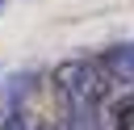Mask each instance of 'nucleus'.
Listing matches in <instances>:
<instances>
[{
	"instance_id": "obj_1",
	"label": "nucleus",
	"mask_w": 134,
	"mask_h": 130,
	"mask_svg": "<svg viewBox=\"0 0 134 130\" xmlns=\"http://www.w3.org/2000/svg\"><path fill=\"white\" fill-rule=\"evenodd\" d=\"M50 84H54V96L67 113H88V109H100L113 92V80L100 63H84V59H71V63H59L50 71Z\"/></svg>"
},
{
	"instance_id": "obj_3",
	"label": "nucleus",
	"mask_w": 134,
	"mask_h": 130,
	"mask_svg": "<svg viewBox=\"0 0 134 130\" xmlns=\"http://www.w3.org/2000/svg\"><path fill=\"white\" fill-rule=\"evenodd\" d=\"M34 92H38V71H17V75H8L4 88H0V96L8 101V109H21L25 96H34Z\"/></svg>"
},
{
	"instance_id": "obj_2",
	"label": "nucleus",
	"mask_w": 134,
	"mask_h": 130,
	"mask_svg": "<svg viewBox=\"0 0 134 130\" xmlns=\"http://www.w3.org/2000/svg\"><path fill=\"white\" fill-rule=\"evenodd\" d=\"M100 67L109 71V80H117V84H130V88H134V42H121V46L105 50Z\"/></svg>"
},
{
	"instance_id": "obj_5",
	"label": "nucleus",
	"mask_w": 134,
	"mask_h": 130,
	"mask_svg": "<svg viewBox=\"0 0 134 130\" xmlns=\"http://www.w3.org/2000/svg\"><path fill=\"white\" fill-rule=\"evenodd\" d=\"M4 130H29V113H25V109H8Z\"/></svg>"
},
{
	"instance_id": "obj_4",
	"label": "nucleus",
	"mask_w": 134,
	"mask_h": 130,
	"mask_svg": "<svg viewBox=\"0 0 134 130\" xmlns=\"http://www.w3.org/2000/svg\"><path fill=\"white\" fill-rule=\"evenodd\" d=\"M59 130H100V117H96V109H88V113H67V122H63Z\"/></svg>"
}]
</instances>
